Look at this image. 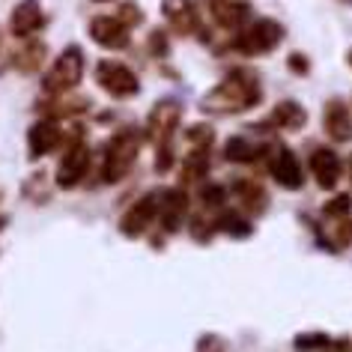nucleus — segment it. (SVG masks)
<instances>
[{"label": "nucleus", "instance_id": "obj_3", "mask_svg": "<svg viewBox=\"0 0 352 352\" xmlns=\"http://www.w3.org/2000/svg\"><path fill=\"white\" fill-rule=\"evenodd\" d=\"M269 170L275 176V182L280 188H302L305 186V173H302V164H298V158L293 155V149L278 144L272 146V155H269Z\"/></svg>", "mask_w": 352, "mask_h": 352}, {"label": "nucleus", "instance_id": "obj_24", "mask_svg": "<svg viewBox=\"0 0 352 352\" xmlns=\"http://www.w3.org/2000/svg\"><path fill=\"white\" fill-rule=\"evenodd\" d=\"M204 204H206V206H221V204H224V191L218 188V186L206 188V191H204Z\"/></svg>", "mask_w": 352, "mask_h": 352}, {"label": "nucleus", "instance_id": "obj_23", "mask_svg": "<svg viewBox=\"0 0 352 352\" xmlns=\"http://www.w3.org/2000/svg\"><path fill=\"white\" fill-rule=\"evenodd\" d=\"M197 352H227V346H224V340H221V338H212V334H209V338L200 340Z\"/></svg>", "mask_w": 352, "mask_h": 352}, {"label": "nucleus", "instance_id": "obj_13", "mask_svg": "<svg viewBox=\"0 0 352 352\" xmlns=\"http://www.w3.org/2000/svg\"><path fill=\"white\" fill-rule=\"evenodd\" d=\"M212 15L218 19V24L224 28H239L251 19V10L245 3H227V0H215L212 3Z\"/></svg>", "mask_w": 352, "mask_h": 352}, {"label": "nucleus", "instance_id": "obj_26", "mask_svg": "<svg viewBox=\"0 0 352 352\" xmlns=\"http://www.w3.org/2000/svg\"><path fill=\"white\" fill-rule=\"evenodd\" d=\"M349 66H352V51H349Z\"/></svg>", "mask_w": 352, "mask_h": 352}, {"label": "nucleus", "instance_id": "obj_28", "mask_svg": "<svg viewBox=\"0 0 352 352\" xmlns=\"http://www.w3.org/2000/svg\"><path fill=\"white\" fill-rule=\"evenodd\" d=\"M349 167H352V162H349Z\"/></svg>", "mask_w": 352, "mask_h": 352}, {"label": "nucleus", "instance_id": "obj_22", "mask_svg": "<svg viewBox=\"0 0 352 352\" xmlns=\"http://www.w3.org/2000/svg\"><path fill=\"white\" fill-rule=\"evenodd\" d=\"M352 209V197L349 195H338L334 200L325 204V215H346Z\"/></svg>", "mask_w": 352, "mask_h": 352}, {"label": "nucleus", "instance_id": "obj_4", "mask_svg": "<svg viewBox=\"0 0 352 352\" xmlns=\"http://www.w3.org/2000/svg\"><path fill=\"white\" fill-rule=\"evenodd\" d=\"M322 126H325V135L338 144H346L352 140V117H349V108L343 104L340 99H331L322 111Z\"/></svg>", "mask_w": 352, "mask_h": 352}, {"label": "nucleus", "instance_id": "obj_11", "mask_svg": "<svg viewBox=\"0 0 352 352\" xmlns=\"http://www.w3.org/2000/svg\"><path fill=\"white\" fill-rule=\"evenodd\" d=\"M269 122H275V129H302L305 122H307V113L302 104H296V102H278V108L272 111V120Z\"/></svg>", "mask_w": 352, "mask_h": 352}, {"label": "nucleus", "instance_id": "obj_17", "mask_svg": "<svg viewBox=\"0 0 352 352\" xmlns=\"http://www.w3.org/2000/svg\"><path fill=\"white\" fill-rule=\"evenodd\" d=\"M42 15L36 10V3L33 0H28V3L19 6V12H15V33H30L33 28H39Z\"/></svg>", "mask_w": 352, "mask_h": 352}, {"label": "nucleus", "instance_id": "obj_8", "mask_svg": "<svg viewBox=\"0 0 352 352\" xmlns=\"http://www.w3.org/2000/svg\"><path fill=\"white\" fill-rule=\"evenodd\" d=\"M311 170L316 176V182H320V188H334L340 179V162L338 155L331 153V149H316L311 155Z\"/></svg>", "mask_w": 352, "mask_h": 352}, {"label": "nucleus", "instance_id": "obj_14", "mask_svg": "<svg viewBox=\"0 0 352 352\" xmlns=\"http://www.w3.org/2000/svg\"><path fill=\"white\" fill-rule=\"evenodd\" d=\"M93 39H99L102 45L120 48V45H126V30H122V24L111 19H99V21H93Z\"/></svg>", "mask_w": 352, "mask_h": 352}, {"label": "nucleus", "instance_id": "obj_16", "mask_svg": "<svg viewBox=\"0 0 352 352\" xmlns=\"http://www.w3.org/2000/svg\"><path fill=\"white\" fill-rule=\"evenodd\" d=\"M239 197H242V206L248 209L251 215L266 212V206H269L266 191H263L260 186H254V182H245V186H239Z\"/></svg>", "mask_w": 352, "mask_h": 352}, {"label": "nucleus", "instance_id": "obj_5", "mask_svg": "<svg viewBox=\"0 0 352 352\" xmlns=\"http://www.w3.org/2000/svg\"><path fill=\"white\" fill-rule=\"evenodd\" d=\"M99 81L113 96H131L138 93V78L120 63H102L99 66Z\"/></svg>", "mask_w": 352, "mask_h": 352}, {"label": "nucleus", "instance_id": "obj_27", "mask_svg": "<svg viewBox=\"0 0 352 352\" xmlns=\"http://www.w3.org/2000/svg\"><path fill=\"white\" fill-rule=\"evenodd\" d=\"M343 3H352V0H343Z\"/></svg>", "mask_w": 352, "mask_h": 352}, {"label": "nucleus", "instance_id": "obj_10", "mask_svg": "<svg viewBox=\"0 0 352 352\" xmlns=\"http://www.w3.org/2000/svg\"><path fill=\"white\" fill-rule=\"evenodd\" d=\"M78 75H81V51H66L63 57H60V63L54 66V72H51V81L48 87L51 90H63V87H72L78 81Z\"/></svg>", "mask_w": 352, "mask_h": 352}, {"label": "nucleus", "instance_id": "obj_7", "mask_svg": "<svg viewBox=\"0 0 352 352\" xmlns=\"http://www.w3.org/2000/svg\"><path fill=\"white\" fill-rule=\"evenodd\" d=\"M158 209H162V195H149V197H144L126 218H122V233H126V236L144 233V230H146V224L155 218Z\"/></svg>", "mask_w": 352, "mask_h": 352}, {"label": "nucleus", "instance_id": "obj_6", "mask_svg": "<svg viewBox=\"0 0 352 352\" xmlns=\"http://www.w3.org/2000/svg\"><path fill=\"white\" fill-rule=\"evenodd\" d=\"M138 158V140L122 135L117 144L111 146L108 153V164H104V170H108V179H120V176H126V170L131 167V162Z\"/></svg>", "mask_w": 352, "mask_h": 352}, {"label": "nucleus", "instance_id": "obj_18", "mask_svg": "<svg viewBox=\"0 0 352 352\" xmlns=\"http://www.w3.org/2000/svg\"><path fill=\"white\" fill-rule=\"evenodd\" d=\"M230 162H254L257 158V146L245 138H230L227 140V153H224Z\"/></svg>", "mask_w": 352, "mask_h": 352}, {"label": "nucleus", "instance_id": "obj_2", "mask_svg": "<svg viewBox=\"0 0 352 352\" xmlns=\"http://www.w3.org/2000/svg\"><path fill=\"white\" fill-rule=\"evenodd\" d=\"M284 39V30H280V24L263 19V21H254L248 30H242L239 42H236V48L242 51V54H269L272 48L278 45V42Z\"/></svg>", "mask_w": 352, "mask_h": 352}, {"label": "nucleus", "instance_id": "obj_9", "mask_svg": "<svg viewBox=\"0 0 352 352\" xmlns=\"http://www.w3.org/2000/svg\"><path fill=\"white\" fill-rule=\"evenodd\" d=\"M179 104L176 102H162L158 108L149 113V138H155V140H164L167 135L173 131V126L179 122Z\"/></svg>", "mask_w": 352, "mask_h": 352}, {"label": "nucleus", "instance_id": "obj_20", "mask_svg": "<svg viewBox=\"0 0 352 352\" xmlns=\"http://www.w3.org/2000/svg\"><path fill=\"white\" fill-rule=\"evenodd\" d=\"M331 343L329 334H322V331H311V334H298L296 338V349L298 352H316V349H322Z\"/></svg>", "mask_w": 352, "mask_h": 352}, {"label": "nucleus", "instance_id": "obj_19", "mask_svg": "<svg viewBox=\"0 0 352 352\" xmlns=\"http://www.w3.org/2000/svg\"><path fill=\"white\" fill-rule=\"evenodd\" d=\"M57 140V131H54V126H45V122H39L36 129L30 131V146H33V155H42L45 149L51 146Z\"/></svg>", "mask_w": 352, "mask_h": 352}, {"label": "nucleus", "instance_id": "obj_25", "mask_svg": "<svg viewBox=\"0 0 352 352\" xmlns=\"http://www.w3.org/2000/svg\"><path fill=\"white\" fill-rule=\"evenodd\" d=\"M289 69H293V72H307V60L293 54V57H289Z\"/></svg>", "mask_w": 352, "mask_h": 352}, {"label": "nucleus", "instance_id": "obj_21", "mask_svg": "<svg viewBox=\"0 0 352 352\" xmlns=\"http://www.w3.org/2000/svg\"><path fill=\"white\" fill-rule=\"evenodd\" d=\"M218 230H224V233H230V236H248L251 233V221H245V218L239 215H221V221L215 224Z\"/></svg>", "mask_w": 352, "mask_h": 352}, {"label": "nucleus", "instance_id": "obj_15", "mask_svg": "<svg viewBox=\"0 0 352 352\" xmlns=\"http://www.w3.org/2000/svg\"><path fill=\"white\" fill-rule=\"evenodd\" d=\"M164 15H167V19H170L182 33H188L191 28H195V10H191L188 0H167V3H164Z\"/></svg>", "mask_w": 352, "mask_h": 352}, {"label": "nucleus", "instance_id": "obj_12", "mask_svg": "<svg viewBox=\"0 0 352 352\" xmlns=\"http://www.w3.org/2000/svg\"><path fill=\"white\" fill-rule=\"evenodd\" d=\"M87 162H90V155H87V149H81V146H75L72 153H69L66 158H63V164H60V186H72V182H78L84 176V170H87Z\"/></svg>", "mask_w": 352, "mask_h": 352}, {"label": "nucleus", "instance_id": "obj_1", "mask_svg": "<svg viewBox=\"0 0 352 352\" xmlns=\"http://www.w3.org/2000/svg\"><path fill=\"white\" fill-rule=\"evenodd\" d=\"M260 96H263V87H260L257 78L248 75V72H236L206 96L204 111L239 113V111H248V108H254V104H260Z\"/></svg>", "mask_w": 352, "mask_h": 352}]
</instances>
